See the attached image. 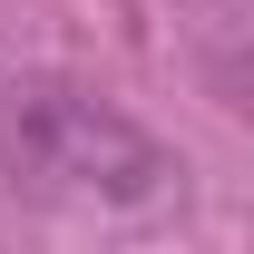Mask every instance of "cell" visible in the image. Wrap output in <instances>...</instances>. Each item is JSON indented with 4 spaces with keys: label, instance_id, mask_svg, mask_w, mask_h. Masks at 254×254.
<instances>
[{
    "label": "cell",
    "instance_id": "cell-1",
    "mask_svg": "<svg viewBox=\"0 0 254 254\" xmlns=\"http://www.w3.org/2000/svg\"><path fill=\"white\" fill-rule=\"evenodd\" d=\"M0 176L30 195H59V205H157V195L186 186V166L127 108L59 88V78L0 88Z\"/></svg>",
    "mask_w": 254,
    "mask_h": 254
}]
</instances>
